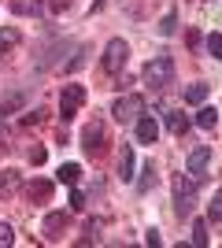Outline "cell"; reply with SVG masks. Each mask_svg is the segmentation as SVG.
<instances>
[{"label":"cell","instance_id":"obj_6","mask_svg":"<svg viewBox=\"0 0 222 248\" xmlns=\"http://www.w3.org/2000/svg\"><path fill=\"white\" fill-rule=\"evenodd\" d=\"M82 148L89 155H100V152H104V126H100V123H89L82 130Z\"/></svg>","mask_w":222,"mask_h":248},{"label":"cell","instance_id":"obj_19","mask_svg":"<svg viewBox=\"0 0 222 248\" xmlns=\"http://www.w3.org/2000/svg\"><path fill=\"white\" fill-rule=\"evenodd\" d=\"M11 8L19 11V15H33V11L41 8V0H15V4H11Z\"/></svg>","mask_w":222,"mask_h":248},{"label":"cell","instance_id":"obj_12","mask_svg":"<svg viewBox=\"0 0 222 248\" xmlns=\"http://www.w3.org/2000/svg\"><path fill=\"white\" fill-rule=\"evenodd\" d=\"M167 126H170V134H178V137H181V134L192 126V119H189L185 111H167Z\"/></svg>","mask_w":222,"mask_h":248},{"label":"cell","instance_id":"obj_16","mask_svg":"<svg viewBox=\"0 0 222 248\" xmlns=\"http://www.w3.org/2000/svg\"><path fill=\"white\" fill-rule=\"evenodd\" d=\"M204 100H207V85L204 82H196V85L185 89V104H204Z\"/></svg>","mask_w":222,"mask_h":248},{"label":"cell","instance_id":"obj_29","mask_svg":"<svg viewBox=\"0 0 222 248\" xmlns=\"http://www.w3.org/2000/svg\"><path fill=\"white\" fill-rule=\"evenodd\" d=\"M67 4H71V0H48V11H63Z\"/></svg>","mask_w":222,"mask_h":248},{"label":"cell","instance_id":"obj_14","mask_svg":"<svg viewBox=\"0 0 222 248\" xmlns=\"http://www.w3.org/2000/svg\"><path fill=\"white\" fill-rule=\"evenodd\" d=\"M215 123H219V111H215V108H200V111H196V126H200V130H215Z\"/></svg>","mask_w":222,"mask_h":248},{"label":"cell","instance_id":"obj_13","mask_svg":"<svg viewBox=\"0 0 222 248\" xmlns=\"http://www.w3.org/2000/svg\"><path fill=\"white\" fill-rule=\"evenodd\" d=\"M56 178H59V182H63V186H78V178H82V167H78V163H63V167H59V170H56Z\"/></svg>","mask_w":222,"mask_h":248},{"label":"cell","instance_id":"obj_4","mask_svg":"<svg viewBox=\"0 0 222 248\" xmlns=\"http://www.w3.org/2000/svg\"><path fill=\"white\" fill-rule=\"evenodd\" d=\"M141 111H145V100H141L137 93H126V96H118L115 108H111V115H115L118 123H137Z\"/></svg>","mask_w":222,"mask_h":248},{"label":"cell","instance_id":"obj_17","mask_svg":"<svg viewBox=\"0 0 222 248\" xmlns=\"http://www.w3.org/2000/svg\"><path fill=\"white\" fill-rule=\"evenodd\" d=\"M19 123L26 126V130H30V126H41V123H44V111H41V108H30V111H22Z\"/></svg>","mask_w":222,"mask_h":248},{"label":"cell","instance_id":"obj_21","mask_svg":"<svg viewBox=\"0 0 222 248\" xmlns=\"http://www.w3.org/2000/svg\"><path fill=\"white\" fill-rule=\"evenodd\" d=\"M15 45H19V33H15V30H0V52L15 48Z\"/></svg>","mask_w":222,"mask_h":248},{"label":"cell","instance_id":"obj_27","mask_svg":"<svg viewBox=\"0 0 222 248\" xmlns=\"http://www.w3.org/2000/svg\"><path fill=\"white\" fill-rule=\"evenodd\" d=\"M44 155H48L44 148H30V163H37V167H41V163H44Z\"/></svg>","mask_w":222,"mask_h":248},{"label":"cell","instance_id":"obj_15","mask_svg":"<svg viewBox=\"0 0 222 248\" xmlns=\"http://www.w3.org/2000/svg\"><path fill=\"white\" fill-rule=\"evenodd\" d=\"M207 222H204V218H196V222H192V245L196 248H207Z\"/></svg>","mask_w":222,"mask_h":248},{"label":"cell","instance_id":"obj_22","mask_svg":"<svg viewBox=\"0 0 222 248\" xmlns=\"http://www.w3.org/2000/svg\"><path fill=\"white\" fill-rule=\"evenodd\" d=\"M207 52H211L215 60H222V33H211V37H207Z\"/></svg>","mask_w":222,"mask_h":248},{"label":"cell","instance_id":"obj_7","mask_svg":"<svg viewBox=\"0 0 222 248\" xmlns=\"http://www.w3.org/2000/svg\"><path fill=\"white\" fill-rule=\"evenodd\" d=\"M207 163H211V148H207V145H196L189 152V163H185V167H189L192 178H200L204 170H207Z\"/></svg>","mask_w":222,"mask_h":248},{"label":"cell","instance_id":"obj_9","mask_svg":"<svg viewBox=\"0 0 222 248\" xmlns=\"http://www.w3.org/2000/svg\"><path fill=\"white\" fill-rule=\"evenodd\" d=\"M67 230V211H52V215L44 218V237L48 241H59Z\"/></svg>","mask_w":222,"mask_h":248},{"label":"cell","instance_id":"obj_1","mask_svg":"<svg viewBox=\"0 0 222 248\" xmlns=\"http://www.w3.org/2000/svg\"><path fill=\"white\" fill-rule=\"evenodd\" d=\"M126 60H130V45L122 41V37H111V41H107V48H104L100 67H104L107 74H118L122 67H126Z\"/></svg>","mask_w":222,"mask_h":248},{"label":"cell","instance_id":"obj_3","mask_svg":"<svg viewBox=\"0 0 222 248\" xmlns=\"http://www.w3.org/2000/svg\"><path fill=\"white\" fill-rule=\"evenodd\" d=\"M192 200H196V186H192L185 174H174V211L181 218L192 211Z\"/></svg>","mask_w":222,"mask_h":248},{"label":"cell","instance_id":"obj_2","mask_svg":"<svg viewBox=\"0 0 222 248\" xmlns=\"http://www.w3.org/2000/svg\"><path fill=\"white\" fill-rule=\"evenodd\" d=\"M170 74H174L170 56H156V60L145 67V82L152 85V89H163V85H170Z\"/></svg>","mask_w":222,"mask_h":248},{"label":"cell","instance_id":"obj_20","mask_svg":"<svg viewBox=\"0 0 222 248\" xmlns=\"http://www.w3.org/2000/svg\"><path fill=\"white\" fill-rule=\"evenodd\" d=\"M174 26H178V15H174V11H167V15H163V22H159V33H163V37H170V33H174Z\"/></svg>","mask_w":222,"mask_h":248},{"label":"cell","instance_id":"obj_10","mask_svg":"<svg viewBox=\"0 0 222 248\" xmlns=\"http://www.w3.org/2000/svg\"><path fill=\"white\" fill-rule=\"evenodd\" d=\"M133 167H137L133 148H122V152H118V178H122V182H133Z\"/></svg>","mask_w":222,"mask_h":248},{"label":"cell","instance_id":"obj_18","mask_svg":"<svg viewBox=\"0 0 222 248\" xmlns=\"http://www.w3.org/2000/svg\"><path fill=\"white\" fill-rule=\"evenodd\" d=\"M15 186H19V170H4V174H0V197L11 193Z\"/></svg>","mask_w":222,"mask_h":248},{"label":"cell","instance_id":"obj_11","mask_svg":"<svg viewBox=\"0 0 222 248\" xmlns=\"http://www.w3.org/2000/svg\"><path fill=\"white\" fill-rule=\"evenodd\" d=\"M26 197H30V200H48V197H52V182H44V178H33L30 186H26Z\"/></svg>","mask_w":222,"mask_h":248},{"label":"cell","instance_id":"obj_5","mask_svg":"<svg viewBox=\"0 0 222 248\" xmlns=\"http://www.w3.org/2000/svg\"><path fill=\"white\" fill-rule=\"evenodd\" d=\"M82 104H85L82 85H67L63 93H59V111H63V119H74V115L82 111Z\"/></svg>","mask_w":222,"mask_h":248},{"label":"cell","instance_id":"obj_23","mask_svg":"<svg viewBox=\"0 0 222 248\" xmlns=\"http://www.w3.org/2000/svg\"><path fill=\"white\" fill-rule=\"evenodd\" d=\"M15 241V230H11V222H0V245H11Z\"/></svg>","mask_w":222,"mask_h":248},{"label":"cell","instance_id":"obj_25","mask_svg":"<svg viewBox=\"0 0 222 248\" xmlns=\"http://www.w3.org/2000/svg\"><path fill=\"white\" fill-rule=\"evenodd\" d=\"M71 211H85V193H78V189L71 193Z\"/></svg>","mask_w":222,"mask_h":248},{"label":"cell","instance_id":"obj_26","mask_svg":"<svg viewBox=\"0 0 222 248\" xmlns=\"http://www.w3.org/2000/svg\"><path fill=\"white\" fill-rule=\"evenodd\" d=\"M207 211H211V218H222V193L211 200V207H207Z\"/></svg>","mask_w":222,"mask_h":248},{"label":"cell","instance_id":"obj_8","mask_svg":"<svg viewBox=\"0 0 222 248\" xmlns=\"http://www.w3.org/2000/svg\"><path fill=\"white\" fill-rule=\"evenodd\" d=\"M137 141L141 145H156L159 141V123L152 119V115H141L137 119Z\"/></svg>","mask_w":222,"mask_h":248},{"label":"cell","instance_id":"obj_24","mask_svg":"<svg viewBox=\"0 0 222 248\" xmlns=\"http://www.w3.org/2000/svg\"><path fill=\"white\" fill-rule=\"evenodd\" d=\"M19 104H22V93H11V96H4V104H0V108H4V111H15Z\"/></svg>","mask_w":222,"mask_h":248},{"label":"cell","instance_id":"obj_28","mask_svg":"<svg viewBox=\"0 0 222 248\" xmlns=\"http://www.w3.org/2000/svg\"><path fill=\"white\" fill-rule=\"evenodd\" d=\"M145 245H152V248H159V245H163V241H159V233H156V230H148V233H145Z\"/></svg>","mask_w":222,"mask_h":248}]
</instances>
